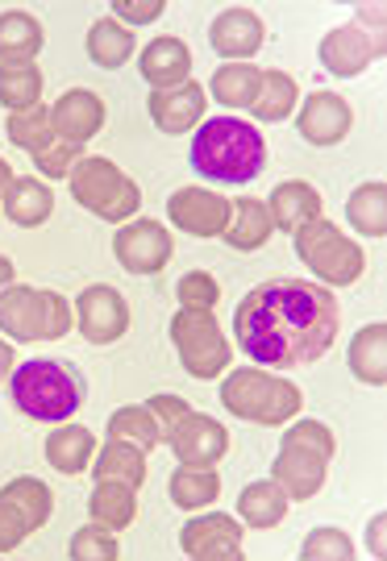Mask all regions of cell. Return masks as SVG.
Masks as SVG:
<instances>
[{"mask_svg": "<svg viewBox=\"0 0 387 561\" xmlns=\"http://www.w3.org/2000/svg\"><path fill=\"white\" fill-rule=\"evenodd\" d=\"M342 329L338 296L321 283L266 279L246 291L234 312L238 350L266 370L312 366L333 350Z\"/></svg>", "mask_w": 387, "mask_h": 561, "instance_id": "obj_1", "label": "cell"}, {"mask_svg": "<svg viewBox=\"0 0 387 561\" xmlns=\"http://www.w3.org/2000/svg\"><path fill=\"white\" fill-rule=\"evenodd\" d=\"M187 162L204 183H254L266 167V138L242 117H204L192 134Z\"/></svg>", "mask_w": 387, "mask_h": 561, "instance_id": "obj_2", "label": "cell"}, {"mask_svg": "<svg viewBox=\"0 0 387 561\" xmlns=\"http://www.w3.org/2000/svg\"><path fill=\"white\" fill-rule=\"evenodd\" d=\"M9 400L21 416L38 424L71 421L88 400V379L76 362L67 358H34L21 362L9 375Z\"/></svg>", "mask_w": 387, "mask_h": 561, "instance_id": "obj_3", "label": "cell"}, {"mask_svg": "<svg viewBox=\"0 0 387 561\" xmlns=\"http://www.w3.org/2000/svg\"><path fill=\"white\" fill-rule=\"evenodd\" d=\"M221 408L229 416H238V421L275 428V424H284L305 412V396H300L296 382L280 379L266 366H238L221 382Z\"/></svg>", "mask_w": 387, "mask_h": 561, "instance_id": "obj_4", "label": "cell"}, {"mask_svg": "<svg viewBox=\"0 0 387 561\" xmlns=\"http://www.w3.org/2000/svg\"><path fill=\"white\" fill-rule=\"evenodd\" d=\"M338 454L333 428L321 421H296L280 442V454L271 461V479L284 486L287 500H312L326 486L329 461Z\"/></svg>", "mask_w": 387, "mask_h": 561, "instance_id": "obj_5", "label": "cell"}, {"mask_svg": "<svg viewBox=\"0 0 387 561\" xmlns=\"http://www.w3.org/2000/svg\"><path fill=\"white\" fill-rule=\"evenodd\" d=\"M76 324V308L67 296L50 291V287H30V283H13L0 296V337L34 345V341H59L71 333Z\"/></svg>", "mask_w": 387, "mask_h": 561, "instance_id": "obj_6", "label": "cell"}, {"mask_svg": "<svg viewBox=\"0 0 387 561\" xmlns=\"http://www.w3.org/2000/svg\"><path fill=\"white\" fill-rule=\"evenodd\" d=\"M71 201L88 208L92 217H101L109 225H125L143 213V187L125 175L117 162L101 159V154H83L71 175Z\"/></svg>", "mask_w": 387, "mask_h": 561, "instance_id": "obj_7", "label": "cell"}, {"mask_svg": "<svg viewBox=\"0 0 387 561\" xmlns=\"http://www.w3.org/2000/svg\"><path fill=\"white\" fill-rule=\"evenodd\" d=\"M292 245H296V259L305 262L308 271L321 279V287H350V283L363 279L367 271V254L358 250V241H350L342 229L326 217L300 225L292 233Z\"/></svg>", "mask_w": 387, "mask_h": 561, "instance_id": "obj_8", "label": "cell"}, {"mask_svg": "<svg viewBox=\"0 0 387 561\" xmlns=\"http://www.w3.org/2000/svg\"><path fill=\"white\" fill-rule=\"evenodd\" d=\"M171 345H175V354H180V366H184L192 379H221L225 370H229V362H234V350H229V341H225L221 324L213 312H204V308H180L175 317H171Z\"/></svg>", "mask_w": 387, "mask_h": 561, "instance_id": "obj_9", "label": "cell"}, {"mask_svg": "<svg viewBox=\"0 0 387 561\" xmlns=\"http://www.w3.org/2000/svg\"><path fill=\"white\" fill-rule=\"evenodd\" d=\"M50 516H55V495L42 479L21 474V479L4 482L0 486V558L13 553L38 528H46Z\"/></svg>", "mask_w": 387, "mask_h": 561, "instance_id": "obj_10", "label": "cell"}, {"mask_svg": "<svg viewBox=\"0 0 387 561\" xmlns=\"http://www.w3.org/2000/svg\"><path fill=\"white\" fill-rule=\"evenodd\" d=\"M113 254L129 275H163L171 254H175V241H171V229L163 221L134 217L113 233Z\"/></svg>", "mask_w": 387, "mask_h": 561, "instance_id": "obj_11", "label": "cell"}, {"mask_svg": "<svg viewBox=\"0 0 387 561\" xmlns=\"http://www.w3.org/2000/svg\"><path fill=\"white\" fill-rule=\"evenodd\" d=\"M76 329L88 345H113L129 333V304L117 287L92 283L76 296Z\"/></svg>", "mask_w": 387, "mask_h": 561, "instance_id": "obj_12", "label": "cell"}, {"mask_svg": "<svg viewBox=\"0 0 387 561\" xmlns=\"http://www.w3.org/2000/svg\"><path fill=\"white\" fill-rule=\"evenodd\" d=\"M180 549L192 561H242V520L229 512H213V516H192L180 528Z\"/></svg>", "mask_w": 387, "mask_h": 561, "instance_id": "obj_13", "label": "cell"}, {"mask_svg": "<svg viewBox=\"0 0 387 561\" xmlns=\"http://www.w3.org/2000/svg\"><path fill=\"white\" fill-rule=\"evenodd\" d=\"M229 208H234V201H225L221 192H213V187H196V183H187V187L167 196L171 225L192 233V238H221L225 225H229Z\"/></svg>", "mask_w": 387, "mask_h": 561, "instance_id": "obj_14", "label": "cell"}, {"mask_svg": "<svg viewBox=\"0 0 387 561\" xmlns=\"http://www.w3.org/2000/svg\"><path fill=\"white\" fill-rule=\"evenodd\" d=\"M354 129V108H350L346 96L329 92V88H317L308 92L300 113H296V134L317 146V150H329L338 141H346V134Z\"/></svg>", "mask_w": 387, "mask_h": 561, "instance_id": "obj_15", "label": "cell"}, {"mask_svg": "<svg viewBox=\"0 0 387 561\" xmlns=\"http://www.w3.org/2000/svg\"><path fill=\"white\" fill-rule=\"evenodd\" d=\"M321 67H326L329 76H338V80H354V76H363L371 62H379L387 55L384 50V38H375L367 34L363 25H338V30H329L326 38H321Z\"/></svg>", "mask_w": 387, "mask_h": 561, "instance_id": "obj_16", "label": "cell"}, {"mask_svg": "<svg viewBox=\"0 0 387 561\" xmlns=\"http://www.w3.org/2000/svg\"><path fill=\"white\" fill-rule=\"evenodd\" d=\"M163 442L171 445V454L180 458V466H217L229 454L225 424L196 412V408H187V416L167 433Z\"/></svg>", "mask_w": 387, "mask_h": 561, "instance_id": "obj_17", "label": "cell"}, {"mask_svg": "<svg viewBox=\"0 0 387 561\" xmlns=\"http://www.w3.org/2000/svg\"><path fill=\"white\" fill-rule=\"evenodd\" d=\"M263 21L254 9H246V4H234V9H225L213 18L208 25V46L221 55L225 62H250L259 50H263Z\"/></svg>", "mask_w": 387, "mask_h": 561, "instance_id": "obj_18", "label": "cell"}, {"mask_svg": "<svg viewBox=\"0 0 387 561\" xmlns=\"http://www.w3.org/2000/svg\"><path fill=\"white\" fill-rule=\"evenodd\" d=\"M104 121H109V108H104L101 96L88 92V88H71V92H62L59 101L50 104L55 138L71 141V146H88V141L104 129Z\"/></svg>", "mask_w": 387, "mask_h": 561, "instance_id": "obj_19", "label": "cell"}, {"mask_svg": "<svg viewBox=\"0 0 387 561\" xmlns=\"http://www.w3.org/2000/svg\"><path fill=\"white\" fill-rule=\"evenodd\" d=\"M204 83L187 80L180 88H163V92H150V101H146V113L155 121V129L159 134H171V138H180V134H196V125L204 121Z\"/></svg>", "mask_w": 387, "mask_h": 561, "instance_id": "obj_20", "label": "cell"}, {"mask_svg": "<svg viewBox=\"0 0 387 561\" xmlns=\"http://www.w3.org/2000/svg\"><path fill=\"white\" fill-rule=\"evenodd\" d=\"M138 71H143V80L150 83L155 92H163V88H180V83L192 80V50H187L184 38L163 34V38H155L143 50Z\"/></svg>", "mask_w": 387, "mask_h": 561, "instance_id": "obj_21", "label": "cell"}, {"mask_svg": "<svg viewBox=\"0 0 387 561\" xmlns=\"http://www.w3.org/2000/svg\"><path fill=\"white\" fill-rule=\"evenodd\" d=\"M266 204V213H271V225L275 229H284V233H296L300 225L317 221L321 217V192L305 180H284L275 183V192H271V201Z\"/></svg>", "mask_w": 387, "mask_h": 561, "instance_id": "obj_22", "label": "cell"}, {"mask_svg": "<svg viewBox=\"0 0 387 561\" xmlns=\"http://www.w3.org/2000/svg\"><path fill=\"white\" fill-rule=\"evenodd\" d=\"M4 217L18 225V229H38V225L50 221L55 213V192L50 183H42L38 175H18L4 192Z\"/></svg>", "mask_w": 387, "mask_h": 561, "instance_id": "obj_23", "label": "cell"}, {"mask_svg": "<svg viewBox=\"0 0 387 561\" xmlns=\"http://www.w3.org/2000/svg\"><path fill=\"white\" fill-rule=\"evenodd\" d=\"M88 516L113 533H122L138 520V486L125 479H96L88 495Z\"/></svg>", "mask_w": 387, "mask_h": 561, "instance_id": "obj_24", "label": "cell"}, {"mask_svg": "<svg viewBox=\"0 0 387 561\" xmlns=\"http://www.w3.org/2000/svg\"><path fill=\"white\" fill-rule=\"evenodd\" d=\"M96 458V437H92V428L88 424H71L62 421L50 437H46V461L59 470V474H83L88 466Z\"/></svg>", "mask_w": 387, "mask_h": 561, "instance_id": "obj_25", "label": "cell"}, {"mask_svg": "<svg viewBox=\"0 0 387 561\" xmlns=\"http://www.w3.org/2000/svg\"><path fill=\"white\" fill-rule=\"evenodd\" d=\"M271 213H266L263 201H254V196H242V201L229 208V225H225L221 241L229 250H238V254H254V250H263L266 241H271Z\"/></svg>", "mask_w": 387, "mask_h": 561, "instance_id": "obj_26", "label": "cell"}, {"mask_svg": "<svg viewBox=\"0 0 387 561\" xmlns=\"http://www.w3.org/2000/svg\"><path fill=\"white\" fill-rule=\"evenodd\" d=\"M42 46H46V30L34 13H25V9L0 13V62H34Z\"/></svg>", "mask_w": 387, "mask_h": 561, "instance_id": "obj_27", "label": "cell"}, {"mask_svg": "<svg viewBox=\"0 0 387 561\" xmlns=\"http://www.w3.org/2000/svg\"><path fill=\"white\" fill-rule=\"evenodd\" d=\"M350 375L358 382H367V387H384L387 382V324L375 321V324H363L354 341H350Z\"/></svg>", "mask_w": 387, "mask_h": 561, "instance_id": "obj_28", "label": "cell"}, {"mask_svg": "<svg viewBox=\"0 0 387 561\" xmlns=\"http://www.w3.org/2000/svg\"><path fill=\"white\" fill-rule=\"evenodd\" d=\"M287 495L284 486L275 479H259L250 482V486H242V495H238V520L246 524V528H259V533H266V528H275V524H284L287 516Z\"/></svg>", "mask_w": 387, "mask_h": 561, "instance_id": "obj_29", "label": "cell"}, {"mask_svg": "<svg viewBox=\"0 0 387 561\" xmlns=\"http://www.w3.org/2000/svg\"><path fill=\"white\" fill-rule=\"evenodd\" d=\"M83 50H88V59L96 62L101 71H122L125 62L134 59L138 42H134V34L125 30L122 21L101 18V21H92V30H88V38H83Z\"/></svg>", "mask_w": 387, "mask_h": 561, "instance_id": "obj_30", "label": "cell"}, {"mask_svg": "<svg viewBox=\"0 0 387 561\" xmlns=\"http://www.w3.org/2000/svg\"><path fill=\"white\" fill-rule=\"evenodd\" d=\"M167 495L180 512H204L221 495V474H217V466H180L167 479Z\"/></svg>", "mask_w": 387, "mask_h": 561, "instance_id": "obj_31", "label": "cell"}, {"mask_svg": "<svg viewBox=\"0 0 387 561\" xmlns=\"http://www.w3.org/2000/svg\"><path fill=\"white\" fill-rule=\"evenodd\" d=\"M296 104H300V83L287 71H263V83H259V96L250 104V113L263 125H280L296 113Z\"/></svg>", "mask_w": 387, "mask_h": 561, "instance_id": "obj_32", "label": "cell"}, {"mask_svg": "<svg viewBox=\"0 0 387 561\" xmlns=\"http://www.w3.org/2000/svg\"><path fill=\"white\" fill-rule=\"evenodd\" d=\"M259 83H263V67L254 62H225L213 71V101L225 104V108H250L254 96H259Z\"/></svg>", "mask_w": 387, "mask_h": 561, "instance_id": "obj_33", "label": "cell"}, {"mask_svg": "<svg viewBox=\"0 0 387 561\" xmlns=\"http://www.w3.org/2000/svg\"><path fill=\"white\" fill-rule=\"evenodd\" d=\"M346 221L363 238H387V187L379 180L354 187L346 201Z\"/></svg>", "mask_w": 387, "mask_h": 561, "instance_id": "obj_34", "label": "cell"}, {"mask_svg": "<svg viewBox=\"0 0 387 561\" xmlns=\"http://www.w3.org/2000/svg\"><path fill=\"white\" fill-rule=\"evenodd\" d=\"M42 67L38 62H0V104L9 113H25L42 104Z\"/></svg>", "mask_w": 387, "mask_h": 561, "instance_id": "obj_35", "label": "cell"}, {"mask_svg": "<svg viewBox=\"0 0 387 561\" xmlns=\"http://www.w3.org/2000/svg\"><path fill=\"white\" fill-rule=\"evenodd\" d=\"M109 442H129L146 454V449L163 445V428H159L155 412L146 403H129V408H117L109 416Z\"/></svg>", "mask_w": 387, "mask_h": 561, "instance_id": "obj_36", "label": "cell"}, {"mask_svg": "<svg viewBox=\"0 0 387 561\" xmlns=\"http://www.w3.org/2000/svg\"><path fill=\"white\" fill-rule=\"evenodd\" d=\"M88 470H92V479H125V482H134V486H143L146 454L129 442H109L104 449H96V458H92Z\"/></svg>", "mask_w": 387, "mask_h": 561, "instance_id": "obj_37", "label": "cell"}, {"mask_svg": "<svg viewBox=\"0 0 387 561\" xmlns=\"http://www.w3.org/2000/svg\"><path fill=\"white\" fill-rule=\"evenodd\" d=\"M4 134L9 141L25 150V154H38L46 150L50 141H55V125H50V108L46 104H34V108H25V113H9L4 121Z\"/></svg>", "mask_w": 387, "mask_h": 561, "instance_id": "obj_38", "label": "cell"}, {"mask_svg": "<svg viewBox=\"0 0 387 561\" xmlns=\"http://www.w3.org/2000/svg\"><path fill=\"white\" fill-rule=\"evenodd\" d=\"M67 558L71 561H117L122 558V541H117L113 528H104V524L92 520V524H83L80 533H71Z\"/></svg>", "mask_w": 387, "mask_h": 561, "instance_id": "obj_39", "label": "cell"}, {"mask_svg": "<svg viewBox=\"0 0 387 561\" xmlns=\"http://www.w3.org/2000/svg\"><path fill=\"white\" fill-rule=\"evenodd\" d=\"M358 553L342 528H312L300 545V561H350Z\"/></svg>", "mask_w": 387, "mask_h": 561, "instance_id": "obj_40", "label": "cell"}, {"mask_svg": "<svg viewBox=\"0 0 387 561\" xmlns=\"http://www.w3.org/2000/svg\"><path fill=\"white\" fill-rule=\"evenodd\" d=\"M175 296H180V308H204V312H213L221 304V283L213 279L208 271H187L184 279L175 283Z\"/></svg>", "mask_w": 387, "mask_h": 561, "instance_id": "obj_41", "label": "cell"}, {"mask_svg": "<svg viewBox=\"0 0 387 561\" xmlns=\"http://www.w3.org/2000/svg\"><path fill=\"white\" fill-rule=\"evenodd\" d=\"M34 159V167H38V175H46V180H67L71 175V167L83 159V146H71V141H50L46 150H38V154H30Z\"/></svg>", "mask_w": 387, "mask_h": 561, "instance_id": "obj_42", "label": "cell"}, {"mask_svg": "<svg viewBox=\"0 0 387 561\" xmlns=\"http://www.w3.org/2000/svg\"><path fill=\"white\" fill-rule=\"evenodd\" d=\"M163 0H113V21L122 18L125 25H150L155 18H163Z\"/></svg>", "mask_w": 387, "mask_h": 561, "instance_id": "obj_43", "label": "cell"}, {"mask_svg": "<svg viewBox=\"0 0 387 561\" xmlns=\"http://www.w3.org/2000/svg\"><path fill=\"white\" fill-rule=\"evenodd\" d=\"M146 408L155 412V421H159V428H163V437H167V433L187 416V408H192V403H187L184 396H150Z\"/></svg>", "mask_w": 387, "mask_h": 561, "instance_id": "obj_44", "label": "cell"}, {"mask_svg": "<svg viewBox=\"0 0 387 561\" xmlns=\"http://www.w3.org/2000/svg\"><path fill=\"white\" fill-rule=\"evenodd\" d=\"M354 25H363L367 34H375V38H384V4H358L354 9Z\"/></svg>", "mask_w": 387, "mask_h": 561, "instance_id": "obj_45", "label": "cell"}, {"mask_svg": "<svg viewBox=\"0 0 387 561\" xmlns=\"http://www.w3.org/2000/svg\"><path fill=\"white\" fill-rule=\"evenodd\" d=\"M384 528H387V516H375V524L367 528V545H371V553L375 558H384L387 549H384Z\"/></svg>", "mask_w": 387, "mask_h": 561, "instance_id": "obj_46", "label": "cell"}, {"mask_svg": "<svg viewBox=\"0 0 387 561\" xmlns=\"http://www.w3.org/2000/svg\"><path fill=\"white\" fill-rule=\"evenodd\" d=\"M18 370V350L9 345V337H0V382Z\"/></svg>", "mask_w": 387, "mask_h": 561, "instance_id": "obj_47", "label": "cell"}, {"mask_svg": "<svg viewBox=\"0 0 387 561\" xmlns=\"http://www.w3.org/2000/svg\"><path fill=\"white\" fill-rule=\"evenodd\" d=\"M13 283H18V271H13V262L0 254V296H4V291H9Z\"/></svg>", "mask_w": 387, "mask_h": 561, "instance_id": "obj_48", "label": "cell"}, {"mask_svg": "<svg viewBox=\"0 0 387 561\" xmlns=\"http://www.w3.org/2000/svg\"><path fill=\"white\" fill-rule=\"evenodd\" d=\"M13 180H18V175H13V167H9V159L0 154V204H4V192H9V183Z\"/></svg>", "mask_w": 387, "mask_h": 561, "instance_id": "obj_49", "label": "cell"}]
</instances>
